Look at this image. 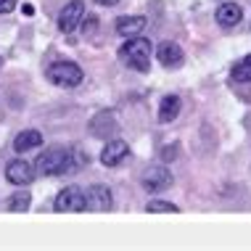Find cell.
Returning <instances> with one entry per match:
<instances>
[{"label": "cell", "instance_id": "6da1fadb", "mask_svg": "<svg viewBox=\"0 0 251 251\" xmlns=\"http://www.w3.org/2000/svg\"><path fill=\"white\" fill-rule=\"evenodd\" d=\"M77 167V153L66 146H53L45 153L37 156L35 169L37 175H45V177H58V175H66Z\"/></svg>", "mask_w": 251, "mask_h": 251}, {"label": "cell", "instance_id": "7a4b0ae2", "mask_svg": "<svg viewBox=\"0 0 251 251\" xmlns=\"http://www.w3.org/2000/svg\"><path fill=\"white\" fill-rule=\"evenodd\" d=\"M151 50H153L151 40L135 35V37H127L125 40V45L119 48V58L125 61L130 69L146 74L148 69H151Z\"/></svg>", "mask_w": 251, "mask_h": 251}, {"label": "cell", "instance_id": "3957f363", "mask_svg": "<svg viewBox=\"0 0 251 251\" xmlns=\"http://www.w3.org/2000/svg\"><path fill=\"white\" fill-rule=\"evenodd\" d=\"M48 79L58 87H77L85 79V72L74 61H56L48 66Z\"/></svg>", "mask_w": 251, "mask_h": 251}, {"label": "cell", "instance_id": "277c9868", "mask_svg": "<svg viewBox=\"0 0 251 251\" xmlns=\"http://www.w3.org/2000/svg\"><path fill=\"white\" fill-rule=\"evenodd\" d=\"M53 209H56V212H61V214L85 212V188H79V185H66L64 191L56 196Z\"/></svg>", "mask_w": 251, "mask_h": 251}, {"label": "cell", "instance_id": "5b68a950", "mask_svg": "<svg viewBox=\"0 0 251 251\" xmlns=\"http://www.w3.org/2000/svg\"><path fill=\"white\" fill-rule=\"evenodd\" d=\"M85 209H90V212H111L114 209V196H111V188L108 185H90L85 191Z\"/></svg>", "mask_w": 251, "mask_h": 251}, {"label": "cell", "instance_id": "8992f818", "mask_svg": "<svg viewBox=\"0 0 251 251\" xmlns=\"http://www.w3.org/2000/svg\"><path fill=\"white\" fill-rule=\"evenodd\" d=\"M82 19H85V3L82 0H72V3H66L58 13V29L64 32V35H72V32L82 24Z\"/></svg>", "mask_w": 251, "mask_h": 251}, {"label": "cell", "instance_id": "52a82bcc", "mask_svg": "<svg viewBox=\"0 0 251 251\" xmlns=\"http://www.w3.org/2000/svg\"><path fill=\"white\" fill-rule=\"evenodd\" d=\"M5 180H8L11 185L24 188L35 180V167L24 159H13V161H8V167H5Z\"/></svg>", "mask_w": 251, "mask_h": 251}, {"label": "cell", "instance_id": "ba28073f", "mask_svg": "<svg viewBox=\"0 0 251 251\" xmlns=\"http://www.w3.org/2000/svg\"><path fill=\"white\" fill-rule=\"evenodd\" d=\"M169 185H172V172H169L167 167H151V169H146V175H143V188H146V191L161 193V191H167Z\"/></svg>", "mask_w": 251, "mask_h": 251}, {"label": "cell", "instance_id": "9c48e42d", "mask_svg": "<svg viewBox=\"0 0 251 251\" xmlns=\"http://www.w3.org/2000/svg\"><path fill=\"white\" fill-rule=\"evenodd\" d=\"M127 156H130V146H127L125 140H108L103 146V151H100V164L103 167H119Z\"/></svg>", "mask_w": 251, "mask_h": 251}, {"label": "cell", "instance_id": "30bf717a", "mask_svg": "<svg viewBox=\"0 0 251 251\" xmlns=\"http://www.w3.org/2000/svg\"><path fill=\"white\" fill-rule=\"evenodd\" d=\"M156 58H159V64L164 66V69H177V66H182V61H185V56H182V48L177 43H161L156 45Z\"/></svg>", "mask_w": 251, "mask_h": 251}, {"label": "cell", "instance_id": "8fae6325", "mask_svg": "<svg viewBox=\"0 0 251 251\" xmlns=\"http://www.w3.org/2000/svg\"><path fill=\"white\" fill-rule=\"evenodd\" d=\"M146 26H148L146 16H119L117 22H114V29H117V35H122V37H135V35H140Z\"/></svg>", "mask_w": 251, "mask_h": 251}, {"label": "cell", "instance_id": "7c38bea8", "mask_svg": "<svg viewBox=\"0 0 251 251\" xmlns=\"http://www.w3.org/2000/svg\"><path fill=\"white\" fill-rule=\"evenodd\" d=\"M217 24L220 26H235L243 19V11L238 3H233V0H227V3H222L220 8H217Z\"/></svg>", "mask_w": 251, "mask_h": 251}, {"label": "cell", "instance_id": "4fadbf2b", "mask_svg": "<svg viewBox=\"0 0 251 251\" xmlns=\"http://www.w3.org/2000/svg\"><path fill=\"white\" fill-rule=\"evenodd\" d=\"M40 146H43V132H37V130H24L13 138V151L16 153H26V151L40 148Z\"/></svg>", "mask_w": 251, "mask_h": 251}, {"label": "cell", "instance_id": "5bb4252c", "mask_svg": "<svg viewBox=\"0 0 251 251\" xmlns=\"http://www.w3.org/2000/svg\"><path fill=\"white\" fill-rule=\"evenodd\" d=\"M180 108H182V100L180 96H164L159 103V122L161 125H169L180 117Z\"/></svg>", "mask_w": 251, "mask_h": 251}, {"label": "cell", "instance_id": "9a60e30c", "mask_svg": "<svg viewBox=\"0 0 251 251\" xmlns=\"http://www.w3.org/2000/svg\"><path fill=\"white\" fill-rule=\"evenodd\" d=\"M230 77H233L235 82H251V53H249V56H243L238 64L233 66Z\"/></svg>", "mask_w": 251, "mask_h": 251}, {"label": "cell", "instance_id": "2e32d148", "mask_svg": "<svg viewBox=\"0 0 251 251\" xmlns=\"http://www.w3.org/2000/svg\"><path fill=\"white\" fill-rule=\"evenodd\" d=\"M29 203H32V196L26 191H19V193H13L11 199L5 201V209H8V212H26Z\"/></svg>", "mask_w": 251, "mask_h": 251}, {"label": "cell", "instance_id": "e0dca14e", "mask_svg": "<svg viewBox=\"0 0 251 251\" xmlns=\"http://www.w3.org/2000/svg\"><path fill=\"white\" fill-rule=\"evenodd\" d=\"M146 212L148 214H177L180 206H175V203H169V201H161V199H153V201L146 203Z\"/></svg>", "mask_w": 251, "mask_h": 251}, {"label": "cell", "instance_id": "ac0fdd59", "mask_svg": "<svg viewBox=\"0 0 251 251\" xmlns=\"http://www.w3.org/2000/svg\"><path fill=\"white\" fill-rule=\"evenodd\" d=\"M16 8V0H0V13H11Z\"/></svg>", "mask_w": 251, "mask_h": 251}, {"label": "cell", "instance_id": "d6986e66", "mask_svg": "<svg viewBox=\"0 0 251 251\" xmlns=\"http://www.w3.org/2000/svg\"><path fill=\"white\" fill-rule=\"evenodd\" d=\"M161 156H164V159L169 161V159H175L177 153H175V148H164V153H161Z\"/></svg>", "mask_w": 251, "mask_h": 251}, {"label": "cell", "instance_id": "ffe728a7", "mask_svg": "<svg viewBox=\"0 0 251 251\" xmlns=\"http://www.w3.org/2000/svg\"><path fill=\"white\" fill-rule=\"evenodd\" d=\"M96 3H98V5H108V8H111V5H117L119 0H96Z\"/></svg>", "mask_w": 251, "mask_h": 251}, {"label": "cell", "instance_id": "44dd1931", "mask_svg": "<svg viewBox=\"0 0 251 251\" xmlns=\"http://www.w3.org/2000/svg\"><path fill=\"white\" fill-rule=\"evenodd\" d=\"M0 64H3V58H0Z\"/></svg>", "mask_w": 251, "mask_h": 251}]
</instances>
